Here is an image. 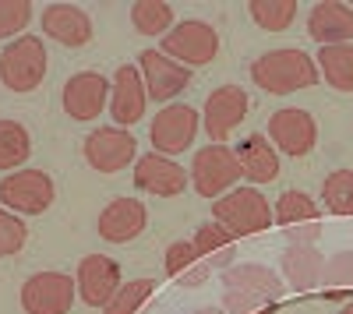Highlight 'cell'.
<instances>
[{"label":"cell","instance_id":"1","mask_svg":"<svg viewBox=\"0 0 353 314\" xmlns=\"http://www.w3.org/2000/svg\"><path fill=\"white\" fill-rule=\"evenodd\" d=\"M251 81L269 96H290V92L311 89L321 78H318V64L311 53L297 46H279L251 61Z\"/></svg>","mask_w":353,"mask_h":314},{"label":"cell","instance_id":"2","mask_svg":"<svg viewBox=\"0 0 353 314\" xmlns=\"http://www.w3.org/2000/svg\"><path fill=\"white\" fill-rule=\"evenodd\" d=\"M212 222H219L233 240L258 237V233L269 230V226H276L269 198L254 187H233L230 194L216 198L212 202Z\"/></svg>","mask_w":353,"mask_h":314},{"label":"cell","instance_id":"3","mask_svg":"<svg viewBox=\"0 0 353 314\" xmlns=\"http://www.w3.org/2000/svg\"><path fill=\"white\" fill-rule=\"evenodd\" d=\"M50 67V50L43 36H18L0 50V85L8 92H36Z\"/></svg>","mask_w":353,"mask_h":314},{"label":"cell","instance_id":"4","mask_svg":"<svg viewBox=\"0 0 353 314\" xmlns=\"http://www.w3.org/2000/svg\"><path fill=\"white\" fill-rule=\"evenodd\" d=\"M159 50L184 67H205L219 56V32L205 18H184L159 39Z\"/></svg>","mask_w":353,"mask_h":314},{"label":"cell","instance_id":"5","mask_svg":"<svg viewBox=\"0 0 353 314\" xmlns=\"http://www.w3.org/2000/svg\"><path fill=\"white\" fill-rule=\"evenodd\" d=\"M188 177H191L194 194L216 202V198H223V194H230L233 187H237L244 174H241L237 152H233L230 145H205V149L194 152Z\"/></svg>","mask_w":353,"mask_h":314},{"label":"cell","instance_id":"6","mask_svg":"<svg viewBox=\"0 0 353 314\" xmlns=\"http://www.w3.org/2000/svg\"><path fill=\"white\" fill-rule=\"evenodd\" d=\"M57 198V184L46 169H14L0 180V205L14 216H43Z\"/></svg>","mask_w":353,"mask_h":314},{"label":"cell","instance_id":"7","mask_svg":"<svg viewBox=\"0 0 353 314\" xmlns=\"http://www.w3.org/2000/svg\"><path fill=\"white\" fill-rule=\"evenodd\" d=\"M201 131V113L188 103H170L163 106L152 124H149V141H152V152L176 159L181 152H188L194 145V138Z\"/></svg>","mask_w":353,"mask_h":314},{"label":"cell","instance_id":"8","mask_svg":"<svg viewBox=\"0 0 353 314\" xmlns=\"http://www.w3.org/2000/svg\"><path fill=\"white\" fill-rule=\"evenodd\" d=\"M81 156L96 174H121L131 163H138V138L128 127L106 124V127H96L85 134Z\"/></svg>","mask_w":353,"mask_h":314},{"label":"cell","instance_id":"9","mask_svg":"<svg viewBox=\"0 0 353 314\" xmlns=\"http://www.w3.org/2000/svg\"><path fill=\"white\" fill-rule=\"evenodd\" d=\"M251 99L241 85H219L201 103V127L209 134V145H226V138L248 117Z\"/></svg>","mask_w":353,"mask_h":314},{"label":"cell","instance_id":"10","mask_svg":"<svg viewBox=\"0 0 353 314\" xmlns=\"http://www.w3.org/2000/svg\"><path fill=\"white\" fill-rule=\"evenodd\" d=\"M21 311L25 314H68L78 300L74 275L68 272H36L21 282Z\"/></svg>","mask_w":353,"mask_h":314},{"label":"cell","instance_id":"11","mask_svg":"<svg viewBox=\"0 0 353 314\" xmlns=\"http://www.w3.org/2000/svg\"><path fill=\"white\" fill-rule=\"evenodd\" d=\"M61 106L71 121L92 124L103 109H110V78L92 67L74 71L61 89Z\"/></svg>","mask_w":353,"mask_h":314},{"label":"cell","instance_id":"12","mask_svg":"<svg viewBox=\"0 0 353 314\" xmlns=\"http://www.w3.org/2000/svg\"><path fill=\"white\" fill-rule=\"evenodd\" d=\"M272 219L290 244H318L321 240V209L304 191H283L272 205Z\"/></svg>","mask_w":353,"mask_h":314},{"label":"cell","instance_id":"13","mask_svg":"<svg viewBox=\"0 0 353 314\" xmlns=\"http://www.w3.org/2000/svg\"><path fill=\"white\" fill-rule=\"evenodd\" d=\"M265 134H269V141L276 145L279 156L301 159L318 145V121L301 106H283L269 117V131Z\"/></svg>","mask_w":353,"mask_h":314},{"label":"cell","instance_id":"14","mask_svg":"<svg viewBox=\"0 0 353 314\" xmlns=\"http://www.w3.org/2000/svg\"><path fill=\"white\" fill-rule=\"evenodd\" d=\"M138 71L145 78V89H149V99L152 103H173L176 96H184L191 89V67L176 64L173 56H166L163 50H141L138 56Z\"/></svg>","mask_w":353,"mask_h":314},{"label":"cell","instance_id":"15","mask_svg":"<svg viewBox=\"0 0 353 314\" xmlns=\"http://www.w3.org/2000/svg\"><path fill=\"white\" fill-rule=\"evenodd\" d=\"M74 286H78L81 304L106 307L117 297V290L124 286V272L110 254H85L78 262V272H74Z\"/></svg>","mask_w":353,"mask_h":314},{"label":"cell","instance_id":"16","mask_svg":"<svg viewBox=\"0 0 353 314\" xmlns=\"http://www.w3.org/2000/svg\"><path fill=\"white\" fill-rule=\"evenodd\" d=\"M145 106H149V89H145V78L138 71V64H121L110 78V117L117 127L138 124L145 117Z\"/></svg>","mask_w":353,"mask_h":314},{"label":"cell","instance_id":"17","mask_svg":"<svg viewBox=\"0 0 353 314\" xmlns=\"http://www.w3.org/2000/svg\"><path fill=\"white\" fill-rule=\"evenodd\" d=\"M134 187L145 194H156V198H176L191 187V177L176 159L159 156V152H145L134 163Z\"/></svg>","mask_w":353,"mask_h":314},{"label":"cell","instance_id":"18","mask_svg":"<svg viewBox=\"0 0 353 314\" xmlns=\"http://www.w3.org/2000/svg\"><path fill=\"white\" fill-rule=\"evenodd\" d=\"M145 226H149V209L138 198H113L96 219V230L106 244H131L145 233Z\"/></svg>","mask_w":353,"mask_h":314},{"label":"cell","instance_id":"19","mask_svg":"<svg viewBox=\"0 0 353 314\" xmlns=\"http://www.w3.org/2000/svg\"><path fill=\"white\" fill-rule=\"evenodd\" d=\"M307 36L318 46L353 43V4H343V0H318L307 11Z\"/></svg>","mask_w":353,"mask_h":314},{"label":"cell","instance_id":"20","mask_svg":"<svg viewBox=\"0 0 353 314\" xmlns=\"http://www.w3.org/2000/svg\"><path fill=\"white\" fill-rule=\"evenodd\" d=\"M223 290H237V293H251L261 300L279 304L286 293V282L276 269L261 265V262H233L230 269H223Z\"/></svg>","mask_w":353,"mask_h":314},{"label":"cell","instance_id":"21","mask_svg":"<svg viewBox=\"0 0 353 314\" xmlns=\"http://www.w3.org/2000/svg\"><path fill=\"white\" fill-rule=\"evenodd\" d=\"M39 25H43L46 39L61 43L68 50L88 46V39H92V18H88L78 4H46Z\"/></svg>","mask_w":353,"mask_h":314},{"label":"cell","instance_id":"22","mask_svg":"<svg viewBox=\"0 0 353 314\" xmlns=\"http://www.w3.org/2000/svg\"><path fill=\"white\" fill-rule=\"evenodd\" d=\"M237 152V163H241V174L248 184H272L283 169V156L276 152V145L269 141L265 131H254V134H244L241 145L233 149Z\"/></svg>","mask_w":353,"mask_h":314},{"label":"cell","instance_id":"23","mask_svg":"<svg viewBox=\"0 0 353 314\" xmlns=\"http://www.w3.org/2000/svg\"><path fill=\"white\" fill-rule=\"evenodd\" d=\"M321 269H325V254L314 244H290L279 262V275L286 282V290L293 293H307L321 286Z\"/></svg>","mask_w":353,"mask_h":314},{"label":"cell","instance_id":"24","mask_svg":"<svg viewBox=\"0 0 353 314\" xmlns=\"http://www.w3.org/2000/svg\"><path fill=\"white\" fill-rule=\"evenodd\" d=\"M163 265H166V275L176 282V286H184V290L205 286V282H209V272H212V265L201 258L198 247H194L191 240H173V244L166 247Z\"/></svg>","mask_w":353,"mask_h":314},{"label":"cell","instance_id":"25","mask_svg":"<svg viewBox=\"0 0 353 314\" xmlns=\"http://www.w3.org/2000/svg\"><path fill=\"white\" fill-rule=\"evenodd\" d=\"M318 78H325L329 89L336 92H353V43L343 46H321L318 56Z\"/></svg>","mask_w":353,"mask_h":314},{"label":"cell","instance_id":"26","mask_svg":"<svg viewBox=\"0 0 353 314\" xmlns=\"http://www.w3.org/2000/svg\"><path fill=\"white\" fill-rule=\"evenodd\" d=\"M28 156H32V134L21 121L4 117L0 121V174H14L25 169Z\"/></svg>","mask_w":353,"mask_h":314},{"label":"cell","instance_id":"27","mask_svg":"<svg viewBox=\"0 0 353 314\" xmlns=\"http://www.w3.org/2000/svg\"><path fill=\"white\" fill-rule=\"evenodd\" d=\"M191 244L198 247V254L205 262H209L212 269H230L233 265V237L223 230L219 222H201L198 230H194V237H191Z\"/></svg>","mask_w":353,"mask_h":314},{"label":"cell","instance_id":"28","mask_svg":"<svg viewBox=\"0 0 353 314\" xmlns=\"http://www.w3.org/2000/svg\"><path fill=\"white\" fill-rule=\"evenodd\" d=\"M131 25H134V32H141V36L163 39L176 25V18H173V8L166 4V0H134L131 4Z\"/></svg>","mask_w":353,"mask_h":314},{"label":"cell","instance_id":"29","mask_svg":"<svg viewBox=\"0 0 353 314\" xmlns=\"http://www.w3.org/2000/svg\"><path fill=\"white\" fill-rule=\"evenodd\" d=\"M248 14L261 32H286L297 21V0H251Z\"/></svg>","mask_w":353,"mask_h":314},{"label":"cell","instance_id":"30","mask_svg":"<svg viewBox=\"0 0 353 314\" xmlns=\"http://www.w3.org/2000/svg\"><path fill=\"white\" fill-rule=\"evenodd\" d=\"M321 290L329 300H343L353 297V251H339L332 258H325L321 269Z\"/></svg>","mask_w":353,"mask_h":314},{"label":"cell","instance_id":"31","mask_svg":"<svg viewBox=\"0 0 353 314\" xmlns=\"http://www.w3.org/2000/svg\"><path fill=\"white\" fill-rule=\"evenodd\" d=\"M321 205L332 216H353V169H332L321 180Z\"/></svg>","mask_w":353,"mask_h":314},{"label":"cell","instance_id":"32","mask_svg":"<svg viewBox=\"0 0 353 314\" xmlns=\"http://www.w3.org/2000/svg\"><path fill=\"white\" fill-rule=\"evenodd\" d=\"M156 293V279H128L117 297L103 307V314H141V307L152 300Z\"/></svg>","mask_w":353,"mask_h":314},{"label":"cell","instance_id":"33","mask_svg":"<svg viewBox=\"0 0 353 314\" xmlns=\"http://www.w3.org/2000/svg\"><path fill=\"white\" fill-rule=\"evenodd\" d=\"M32 18H36V8L28 0H0V39L11 43V39L25 36Z\"/></svg>","mask_w":353,"mask_h":314},{"label":"cell","instance_id":"34","mask_svg":"<svg viewBox=\"0 0 353 314\" xmlns=\"http://www.w3.org/2000/svg\"><path fill=\"white\" fill-rule=\"evenodd\" d=\"M25 240H28L25 219L0 205V258H14V254H21Z\"/></svg>","mask_w":353,"mask_h":314},{"label":"cell","instance_id":"35","mask_svg":"<svg viewBox=\"0 0 353 314\" xmlns=\"http://www.w3.org/2000/svg\"><path fill=\"white\" fill-rule=\"evenodd\" d=\"M219 307L226 314H276L279 311V304H272V300H261V297H251V293H237V290H223Z\"/></svg>","mask_w":353,"mask_h":314},{"label":"cell","instance_id":"36","mask_svg":"<svg viewBox=\"0 0 353 314\" xmlns=\"http://www.w3.org/2000/svg\"><path fill=\"white\" fill-rule=\"evenodd\" d=\"M194 314H226V311H223V307H198Z\"/></svg>","mask_w":353,"mask_h":314},{"label":"cell","instance_id":"37","mask_svg":"<svg viewBox=\"0 0 353 314\" xmlns=\"http://www.w3.org/2000/svg\"><path fill=\"white\" fill-rule=\"evenodd\" d=\"M336 314H353V297H346V304H343Z\"/></svg>","mask_w":353,"mask_h":314}]
</instances>
